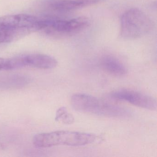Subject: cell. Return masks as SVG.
<instances>
[{"label": "cell", "mask_w": 157, "mask_h": 157, "mask_svg": "<svg viewBox=\"0 0 157 157\" xmlns=\"http://www.w3.org/2000/svg\"><path fill=\"white\" fill-rule=\"evenodd\" d=\"M71 106L76 111L91 114L115 118L131 116L128 109L111 104L94 96L85 94H74L71 99Z\"/></svg>", "instance_id": "obj_1"}, {"label": "cell", "mask_w": 157, "mask_h": 157, "mask_svg": "<svg viewBox=\"0 0 157 157\" xmlns=\"http://www.w3.org/2000/svg\"><path fill=\"white\" fill-rule=\"evenodd\" d=\"M38 17L25 14L0 17V44L10 43L38 30Z\"/></svg>", "instance_id": "obj_2"}, {"label": "cell", "mask_w": 157, "mask_h": 157, "mask_svg": "<svg viewBox=\"0 0 157 157\" xmlns=\"http://www.w3.org/2000/svg\"><path fill=\"white\" fill-rule=\"evenodd\" d=\"M96 139V136L91 133L60 130L37 134L33 138V142L38 148L59 145L82 146L93 143Z\"/></svg>", "instance_id": "obj_3"}, {"label": "cell", "mask_w": 157, "mask_h": 157, "mask_svg": "<svg viewBox=\"0 0 157 157\" xmlns=\"http://www.w3.org/2000/svg\"><path fill=\"white\" fill-rule=\"evenodd\" d=\"M152 27V21L144 13L130 9L121 17L120 36L126 39L139 38L149 33Z\"/></svg>", "instance_id": "obj_4"}, {"label": "cell", "mask_w": 157, "mask_h": 157, "mask_svg": "<svg viewBox=\"0 0 157 157\" xmlns=\"http://www.w3.org/2000/svg\"><path fill=\"white\" fill-rule=\"evenodd\" d=\"M89 24V21L85 17L67 21L55 16L46 15L39 18L38 27L39 30L45 29L52 33L67 36L82 31Z\"/></svg>", "instance_id": "obj_5"}, {"label": "cell", "mask_w": 157, "mask_h": 157, "mask_svg": "<svg viewBox=\"0 0 157 157\" xmlns=\"http://www.w3.org/2000/svg\"><path fill=\"white\" fill-rule=\"evenodd\" d=\"M57 63L54 58L48 55L26 54L6 59L4 70H13L25 67L51 69L56 67Z\"/></svg>", "instance_id": "obj_6"}, {"label": "cell", "mask_w": 157, "mask_h": 157, "mask_svg": "<svg viewBox=\"0 0 157 157\" xmlns=\"http://www.w3.org/2000/svg\"><path fill=\"white\" fill-rule=\"evenodd\" d=\"M110 97L114 100L124 101L133 105L151 111L157 109V101L153 97L136 91L122 89L113 92Z\"/></svg>", "instance_id": "obj_7"}, {"label": "cell", "mask_w": 157, "mask_h": 157, "mask_svg": "<svg viewBox=\"0 0 157 157\" xmlns=\"http://www.w3.org/2000/svg\"><path fill=\"white\" fill-rule=\"evenodd\" d=\"M101 0H41L39 6L45 10L65 12L95 4Z\"/></svg>", "instance_id": "obj_8"}, {"label": "cell", "mask_w": 157, "mask_h": 157, "mask_svg": "<svg viewBox=\"0 0 157 157\" xmlns=\"http://www.w3.org/2000/svg\"><path fill=\"white\" fill-rule=\"evenodd\" d=\"M101 65L105 71L114 76H124L127 72L124 65L116 58L112 56H104L101 59Z\"/></svg>", "instance_id": "obj_9"}, {"label": "cell", "mask_w": 157, "mask_h": 157, "mask_svg": "<svg viewBox=\"0 0 157 157\" xmlns=\"http://www.w3.org/2000/svg\"><path fill=\"white\" fill-rule=\"evenodd\" d=\"M56 121L67 124H71L74 121L73 116L68 113L67 108L61 107L59 108L56 113Z\"/></svg>", "instance_id": "obj_10"}, {"label": "cell", "mask_w": 157, "mask_h": 157, "mask_svg": "<svg viewBox=\"0 0 157 157\" xmlns=\"http://www.w3.org/2000/svg\"><path fill=\"white\" fill-rule=\"evenodd\" d=\"M5 59L0 58V71L4 69V64H5Z\"/></svg>", "instance_id": "obj_11"}]
</instances>
